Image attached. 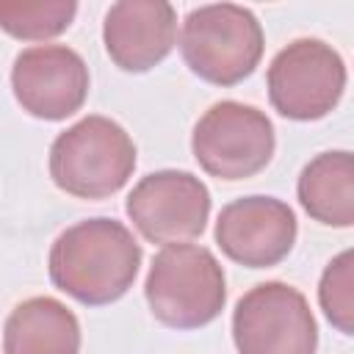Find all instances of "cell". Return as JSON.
Masks as SVG:
<instances>
[{
    "mask_svg": "<svg viewBox=\"0 0 354 354\" xmlns=\"http://www.w3.org/2000/svg\"><path fill=\"white\" fill-rule=\"evenodd\" d=\"M136 171V144L127 130L100 113L83 116L50 147L53 183L77 199H105Z\"/></svg>",
    "mask_w": 354,
    "mask_h": 354,
    "instance_id": "2",
    "label": "cell"
},
{
    "mask_svg": "<svg viewBox=\"0 0 354 354\" xmlns=\"http://www.w3.org/2000/svg\"><path fill=\"white\" fill-rule=\"evenodd\" d=\"M11 88L22 111L44 122H61L83 108L88 66L66 44H33L14 58Z\"/></svg>",
    "mask_w": 354,
    "mask_h": 354,
    "instance_id": "9",
    "label": "cell"
},
{
    "mask_svg": "<svg viewBox=\"0 0 354 354\" xmlns=\"http://www.w3.org/2000/svg\"><path fill=\"white\" fill-rule=\"evenodd\" d=\"M296 216L277 196H243L221 207L216 218V243L246 268H271L282 263L296 243Z\"/></svg>",
    "mask_w": 354,
    "mask_h": 354,
    "instance_id": "10",
    "label": "cell"
},
{
    "mask_svg": "<svg viewBox=\"0 0 354 354\" xmlns=\"http://www.w3.org/2000/svg\"><path fill=\"white\" fill-rule=\"evenodd\" d=\"M141 266V243L116 218H86L66 227L50 246V279L88 307L122 299Z\"/></svg>",
    "mask_w": 354,
    "mask_h": 354,
    "instance_id": "1",
    "label": "cell"
},
{
    "mask_svg": "<svg viewBox=\"0 0 354 354\" xmlns=\"http://www.w3.org/2000/svg\"><path fill=\"white\" fill-rule=\"evenodd\" d=\"M111 61L124 72H149L177 44V11L166 0H119L102 22Z\"/></svg>",
    "mask_w": 354,
    "mask_h": 354,
    "instance_id": "11",
    "label": "cell"
},
{
    "mask_svg": "<svg viewBox=\"0 0 354 354\" xmlns=\"http://www.w3.org/2000/svg\"><path fill=\"white\" fill-rule=\"evenodd\" d=\"M3 348L6 354H77L80 324L64 301L33 296L6 318Z\"/></svg>",
    "mask_w": 354,
    "mask_h": 354,
    "instance_id": "12",
    "label": "cell"
},
{
    "mask_svg": "<svg viewBox=\"0 0 354 354\" xmlns=\"http://www.w3.org/2000/svg\"><path fill=\"white\" fill-rule=\"evenodd\" d=\"M268 100L285 119L315 122L335 111L346 88L340 53L321 39H296L268 66Z\"/></svg>",
    "mask_w": 354,
    "mask_h": 354,
    "instance_id": "7",
    "label": "cell"
},
{
    "mask_svg": "<svg viewBox=\"0 0 354 354\" xmlns=\"http://www.w3.org/2000/svg\"><path fill=\"white\" fill-rule=\"evenodd\" d=\"M274 124L254 108L235 100L210 105L194 124L191 149L196 163L218 180L235 183L254 177L274 158Z\"/></svg>",
    "mask_w": 354,
    "mask_h": 354,
    "instance_id": "5",
    "label": "cell"
},
{
    "mask_svg": "<svg viewBox=\"0 0 354 354\" xmlns=\"http://www.w3.org/2000/svg\"><path fill=\"white\" fill-rule=\"evenodd\" d=\"M296 194L310 218L326 227L354 224V158L348 149L315 155L299 174Z\"/></svg>",
    "mask_w": 354,
    "mask_h": 354,
    "instance_id": "13",
    "label": "cell"
},
{
    "mask_svg": "<svg viewBox=\"0 0 354 354\" xmlns=\"http://www.w3.org/2000/svg\"><path fill=\"white\" fill-rule=\"evenodd\" d=\"M75 14V0H0V30L22 41H44L61 36Z\"/></svg>",
    "mask_w": 354,
    "mask_h": 354,
    "instance_id": "14",
    "label": "cell"
},
{
    "mask_svg": "<svg viewBox=\"0 0 354 354\" xmlns=\"http://www.w3.org/2000/svg\"><path fill=\"white\" fill-rule=\"evenodd\" d=\"M263 28L257 17L235 3H210L188 11L180 53L194 75L213 86H235L263 58Z\"/></svg>",
    "mask_w": 354,
    "mask_h": 354,
    "instance_id": "4",
    "label": "cell"
},
{
    "mask_svg": "<svg viewBox=\"0 0 354 354\" xmlns=\"http://www.w3.org/2000/svg\"><path fill=\"white\" fill-rule=\"evenodd\" d=\"M238 354H315L318 324L301 290L288 282H260L232 310Z\"/></svg>",
    "mask_w": 354,
    "mask_h": 354,
    "instance_id": "6",
    "label": "cell"
},
{
    "mask_svg": "<svg viewBox=\"0 0 354 354\" xmlns=\"http://www.w3.org/2000/svg\"><path fill=\"white\" fill-rule=\"evenodd\" d=\"M144 296L152 315L171 329H199L218 318L227 279L216 254L196 243H169L149 266Z\"/></svg>",
    "mask_w": 354,
    "mask_h": 354,
    "instance_id": "3",
    "label": "cell"
},
{
    "mask_svg": "<svg viewBox=\"0 0 354 354\" xmlns=\"http://www.w3.org/2000/svg\"><path fill=\"white\" fill-rule=\"evenodd\" d=\"M318 301L329 324L343 332L354 335V252H340L321 274L318 282Z\"/></svg>",
    "mask_w": 354,
    "mask_h": 354,
    "instance_id": "15",
    "label": "cell"
},
{
    "mask_svg": "<svg viewBox=\"0 0 354 354\" xmlns=\"http://www.w3.org/2000/svg\"><path fill=\"white\" fill-rule=\"evenodd\" d=\"M124 210L149 243H185L205 232L210 191L191 171L163 169L133 185Z\"/></svg>",
    "mask_w": 354,
    "mask_h": 354,
    "instance_id": "8",
    "label": "cell"
}]
</instances>
